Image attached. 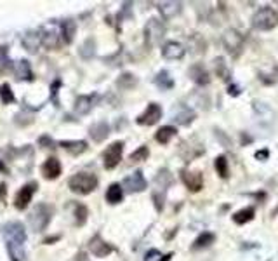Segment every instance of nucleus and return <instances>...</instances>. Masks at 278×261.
Here are the masks:
<instances>
[{
  "label": "nucleus",
  "mask_w": 278,
  "mask_h": 261,
  "mask_svg": "<svg viewBox=\"0 0 278 261\" xmlns=\"http://www.w3.org/2000/svg\"><path fill=\"white\" fill-rule=\"evenodd\" d=\"M277 25H278V11L270 7V5L261 7L252 16V26L256 30L268 31V30H273Z\"/></svg>",
  "instance_id": "1"
},
{
  "label": "nucleus",
  "mask_w": 278,
  "mask_h": 261,
  "mask_svg": "<svg viewBox=\"0 0 278 261\" xmlns=\"http://www.w3.org/2000/svg\"><path fill=\"white\" fill-rule=\"evenodd\" d=\"M68 186L73 193H78V195H87V193L94 192L97 186V178L94 174H89V172H78V174L72 176L70 181H68Z\"/></svg>",
  "instance_id": "2"
},
{
  "label": "nucleus",
  "mask_w": 278,
  "mask_h": 261,
  "mask_svg": "<svg viewBox=\"0 0 278 261\" xmlns=\"http://www.w3.org/2000/svg\"><path fill=\"white\" fill-rule=\"evenodd\" d=\"M5 235H7V247H9V253L11 256H14L16 253V247H21L25 244L26 240V233H25V228H23L21 223H9L5 225Z\"/></svg>",
  "instance_id": "3"
},
{
  "label": "nucleus",
  "mask_w": 278,
  "mask_h": 261,
  "mask_svg": "<svg viewBox=\"0 0 278 261\" xmlns=\"http://www.w3.org/2000/svg\"><path fill=\"white\" fill-rule=\"evenodd\" d=\"M51 216H52V209L47 204H40L33 209L31 216H30V225L35 228L37 231H42L47 228L49 221H51Z\"/></svg>",
  "instance_id": "4"
},
{
  "label": "nucleus",
  "mask_w": 278,
  "mask_h": 261,
  "mask_svg": "<svg viewBox=\"0 0 278 261\" xmlns=\"http://www.w3.org/2000/svg\"><path fill=\"white\" fill-rule=\"evenodd\" d=\"M223 44L232 56H240L244 49V37L240 35V31L226 30L223 35Z\"/></svg>",
  "instance_id": "5"
},
{
  "label": "nucleus",
  "mask_w": 278,
  "mask_h": 261,
  "mask_svg": "<svg viewBox=\"0 0 278 261\" xmlns=\"http://www.w3.org/2000/svg\"><path fill=\"white\" fill-rule=\"evenodd\" d=\"M122 152H124L122 141H115L106 148L105 154H103V164H105L106 169H115V167L120 164V160H122Z\"/></svg>",
  "instance_id": "6"
},
{
  "label": "nucleus",
  "mask_w": 278,
  "mask_h": 261,
  "mask_svg": "<svg viewBox=\"0 0 278 261\" xmlns=\"http://www.w3.org/2000/svg\"><path fill=\"white\" fill-rule=\"evenodd\" d=\"M37 188H38V184L35 183V181L25 184V186H23V188L16 193V197H14V206H16V209H19V211L26 209V207H28V204L31 202V199H33Z\"/></svg>",
  "instance_id": "7"
},
{
  "label": "nucleus",
  "mask_w": 278,
  "mask_h": 261,
  "mask_svg": "<svg viewBox=\"0 0 278 261\" xmlns=\"http://www.w3.org/2000/svg\"><path fill=\"white\" fill-rule=\"evenodd\" d=\"M144 33H146V40L150 46H155V44H158L162 40V37H164L165 33V26L164 23L160 21V19H150L146 25V28H144Z\"/></svg>",
  "instance_id": "8"
},
{
  "label": "nucleus",
  "mask_w": 278,
  "mask_h": 261,
  "mask_svg": "<svg viewBox=\"0 0 278 261\" xmlns=\"http://www.w3.org/2000/svg\"><path fill=\"white\" fill-rule=\"evenodd\" d=\"M160 117H162L160 105L150 103L146 110H144L143 113L138 117V124L139 125H153V124H156V122L160 120Z\"/></svg>",
  "instance_id": "9"
},
{
  "label": "nucleus",
  "mask_w": 278,
  "mask_h": 261,
  "mask_svg": "<svg viewBox=\"0 0 278 261\" xmlns=\"http://www.w3.org/2000/svg\"><path fill=\"white\" fill-rule=\"evenodd\" d=\"M183 181L190 192H200L203 186V178L198 171H185L183 172Z\"/></svg>",
  "instance_id": "10"
},
{
  "label": "nucleus",
  "mask_w": 278,
  "mask_h": 261,
  "mask_svg": "<svg viewBox=\"0 0 278 261\" xmlns=\"http://www.w3.org/2000/svg\"><path fill=\"white\" fill-rule=\"evenodd\" d=\"M124 186H125L129 192H143V190L148 186V183H146V180H144L143 172L138 171V172H134V174L129 176V178H125Z\"/></svg>",
  "instance_id": "11"
},
{
  "label": "nucleus",
  "mask_w": 278,
  "mask_h": 261,
  "mask_svg": "<svg viewBox=\"0 0 278 261\" xmlns=\"http://www.w3.org/2000/svg\"><path fill=\"white\" fill-rule=\"evenodd\" d=\"M162 56L165 60H170V61H176V60H181L185 56V47H183L179 42H167L162 47Z\"/></svg>",
  "instance_id": "12"
},
{
  "label": "nucleus",
  "mask_w": 278,
  "mask_h": 261,
  "mask_svg": "<svg viewBox=\"0 0 278 261\" xmlns=\"http://www.w3.org/2000/svg\"><path fill=\"white\" fill-rule=\"evenodd\" d=\"M42 174L46 180H56V178H59V174H61V164H59L58 158L54 157L47 158L42 166Z\"/></svg>",
  "instance_id": "13"
},
{
  "label": "nucleus",
  "mask_w": 278,
  "mask_h": 261,
  "mask_svg": "<svg viewBox=\"0 0 278 261\" xmlns=\"http://www.w3.org/2000/svg\"><path fill=\"white\" fill-rule=\"evenodd\" d=\"M190 78L195 82V84H198V86H207L209 82H211V77H209V72H207L205 68H203L202 64H193L190 68Z\"/></svg>",
  "instance_id": "14"
},
{
  "label": "nucleus",
  "mask_w": 278,
  "mask_h": 261,
  "mask_svg": "<svg viewBox=\"0 0 278 261\" xmlns=\"http://www.w3.org/2000/svg\"><path fill=\"white\" fill-rule=\"evenodd\" d=\"M89 247H91V253L97 258H103L111 253V247L106 244L105 240H101V237H94V239L91 240V246H89Z\"/></svg>",
  "instance_id": "15"
},
{
  "label": "nucleus",
  "mask_w": 278,
  "mask_h": 261,
  "mask_svg": "<svg viewBox=\"0 0 278 261\" xmlns=\"http://www.w3.org/2000/svg\"><path fill=\"white\" fill-rule=\"evenodd\" d=\"M110 134V125L106 124L105 120H101V122H96V124L91 127V136H93L94 141H103V139H106V136Z\"/></svg>",
  "instance_id": "16"
},
{
  "label": "nucleus",
  "mask_w": 278,
  "mask_h": 261,
  "mask_svg": "<svg viewBox=\"0 0 278 261\" xmlns=\"http://www.w3.org/2000/svg\"><path fill=\"white\" fill-rule=\"evenodd\" d=\"M14 75H16L17 80H21V78H25V80H31V78H33V73H31V68H30L28 61L26 60L17 61V63L14 64Z\"/></svg>",
  "instance_id": "17"
},
{
  "label": "nucleus",
  "mask_w": 278,
  "mask_h": 261,
  "mask_svg": "<svg viewBox=\"0 0 278 261\" xmlns=\"http://www.w3.org/2000/svg\"><path fill=\"white\" fill-rule=\"evenodd\" d=\"M181 7L183 5L179 4V2H162V4H158V9H160L162 16L167 17V19L177 16V14L181 13Z\"/></svg>",
  "instance_id": "18"
},
{
  "label": "nucleus",
  "mask_w": 278,
  "mask_h": 261,
  "mask_svg": "<svg viewBox=\"0 0 278 261\" xmlns=\"http://www.w3.org/2000/svg\"><path fill=\"white\" fill-rule=\"evenodd\" d=\"M176 133H177L176 127H172V125H164V127H160L156 131L155 139L158 143H162V145H167V143L176 136Z\"/></svg>",
  "instance_id": "19"
},
{
  "label": "nucleus",
  "mask_w": 278,
  "mask_h": 261,
  "mask_svg": "<svg viewBox=\"0 0 278 261\" xmlns=\"http://www.w3.org/2000/svg\"><path fill=\"white\" fill-rule=\"evenodd\" d=\"M40 44H42V35L35 33V31H30V33H26L25 37H23V46L31 52H33Z\"/></svg>",
  "instance_id": "20"
},
{
  "label": "nucleus",
  "mask_w": 278,
  "mask_h": 261,
  "mask_svg": "<svg viewBox=\"0 0 278 261\" xmlns=\"http://www.w3.org/2000/svg\"><path fill=\"white\" fill-rule=\"evenodd\" d=\"M124 199V190H122V184L118 183H113L108 188V192H106V200L110 202V204H118V202Z\"/></svg>",
  "instance_id": "21"
},
{
  "label": "nucleus",
  "mask_w": 278,
  "mask_h": 261,
  "mask_svg": "<svg viewBox=\"0 0 278 261\" xmlns=\"http://www.w3.org/2000/svg\"><path fill=\"white\" fill-rule=\"evenodd\" d=\"M93 108V98L91 96H78V99L75 101V111L78 115H85Z\"/></svg>",
  "instance_id": "22"
},
{
  "label": "nucleus",
  "mask_w": 278,
  "mask_h": 261,
  "mask_svg": "<svg viewBox=\"0 0 278 261\" xmlns=\"http://www.w3.org/2000/svg\"><path fill=\"white\" fill-rule=\"evenodd\" d=\"M61 146L72 155H80L87 150V143L85 141H61Z\"/></svg>",
  "instance_id": "23"
},
{
  "label": "nucleus",
  "mask_w": 278,
  "mask_h": 261,
  "mask_svg": "<svg viewBox=\"0 0 278 261\" xmlns=\"http://www.w3.org/2000/svg\"><path fill=\"white\" fill-rule=\"evenodd\" d=\"M250 219H254V207H245V209H240L238 213L233 214V221L236 225H245Z\"/></svg>",
  "instance_id": "24"
},
{
  "label": "nucleus",
  "mask_w": 278,
  "mask_h": 261,
  "mask_svg": "<svg viewBox=\"0 0 278 261\" xmlns=\"http://www.w3.org/2000/svg\"><path fill=\"white\" fill-rule=\"evenodd\" d=\"M214 233L211 231H203L202 235H198V239L193 242V249H202V247H209L211 244H214Z\"/></svg>",
  "instance_id": "25"
},
{
  "label": "nucleus",
  "mask_w": 278,
  "mask_h": 261,
  "mask_svg": "<svg viewBox=\"0 0 278 261\" xmlns=\"http://www.w3.org/2000/svg\"><path fill=\"white\" fill-rule=\"evenodd\" d=\"M75 31H77V23L68 19V21L63 23V40L64 44H72L73 37H75Z\"/></svg>",
  "instance_id": "26"
},
{
  "label": "nucleus",
  "mask_w": 278,
  "mask_h": 261,
  "mask_svg": "<svg viewBox=\"0 0 278 261\" xmlns=\"http://www.w3.org/2000/svg\"><path fill=\"white\" fill-rule=\"evenodd\" d=\"M42 44L47 49H58L59 47V37L56 31H44L42 35Z\"/></svg>",
  "instance_id": "27"
},
{
  "label": "nucleus",
  "mask_w": 278,
  "mask_h": 261,
  "mask_svg": "<svg viewBox=\"0 0 278 261\" xmlns=\"http://www.w3.org/2000/svg\"><path fill=\"white\" fill-rule=\"evenodd\" d=\"M155 84L160 89H172L174 87V80H172V77L169 75V72H160L158 75H156V78H155Z\"/></svg>",
  "instance_id": "28"
},
{
  "label": "nucleus",
  "mask_w": 278,
  "mask_h": 261,
  "mask_svg": "<svg viewBox=\"0 0 278 261\" xmlns=\"http://www.w3.org/2000/svg\"><path fill=\"white\" fill-rule=\"evenodd\" d=\"M214 63H216V73H217V77L224 78V80H230V77H232V72H230V68L226 66L224 60L217 58V60H216Z\"/></svg>",
  "instance_id": "29"
},
{
  "label": "nucleus",
  "mask_w": 278,
  "mask_h": 261,
  "mask_svg": "<svg viewBox=\"0 0 278 261\" xmlns=\"http://www.w3.org/2000/svg\"><path fill=\"white\" fill-rule=\"evenodd\" d=\"M216 171H217V174L221 176V178H228L230 176V169H228V160L226 157H217L216 158Z\"/></svg>",
  "instance_id": "30"
},
{
  "label": "nucleus",
  "mask_w": 278,
  "mask_h": 261,
  "mask_svg": "<svg viewBox=\"0 0 278 261\" xmlns=\"http://www.w3.org/2000/svg\"><path fill=\"white\" fill-rule=\"evenodd\" d=\"M136 84H138V80H136L134 75H131V73H125V75H122V77L117 80V86L122 87V89H131Z\"/></svg>",
  "instance_id": "31"
},
{
  "label": "nucleus",
  "mask_w": 278,
  "mask_h": 261,
  "mask_svg": "<svg viewBox=\"0 0 278 261\" xmlns=\"http://www.w3.org/2000/svg\"><path fill=\"white\" fill-rule=\"evenodd\" d=\"M148 155H150V150H148V146H139V148L134 152V154H131L129 160H131L132 164H134V162H143V160H146V158H148Z\"/></svg>",
  "instance_id": "32"
},
{
  "label": "nucleus",
  "mask_w": 278,
  "mask_h": 261,
  "mask_svg": "<svg viewBox=\"0 0 278 261\" xmlns=\"http://www.w3.org/2000/svg\"><path fill=\"white\" fill-rule=\"evenodd\" d=\"M87 216H89V209L84 206V204H78V206L75 207V218H77V225H78V227H82V225H85V221H87Z\"/></svg>",
  "instance_id": "33"
},
{
  "label": "nucleus",
  "mask_w": 278,
  "mask_h": 261,
  "mask_svg": "<svg viewBox=\"0 0 278 261\" xmlns=\"http://www.w3.org/2000/svg\"><path fill=\"white\" fill-rule=\"evenodd\" d=\"M0 99H2L4 105H9L14 101V94L13 91H11V87H9V84H2L0 86Z\"/></svg>",
  "instance_id": "34"
},
{
  "label": "nucleus",
  "mask_w": 278,
  "mask_h": 261,
  "mask_svg": "<svg viewBox=\"0 0 278 261\" xmlns=\"http://www.w3.org/2000/svg\"><path fill=\"white\" fill-rule=\"evenodd\" d=\"M9 66H11V61H9V56H7V47L2 46V47H0V75H4L9 70Z\"/></svg>",
  "instance_id": "35"
},
{
  "label": "nucleus",
  "mask_w": 278,
  "mask_h": 261,
  "mask_svg": "<svg viewBox=\"0 0 278 261\" xmlns=\"http://www.w3.org/2000/svg\"><path fill=\"white\" fill-rule=\"evenodd\" d=\"M193 119H195V113H193V111L185 110V113H183V115L179 113V115L176 117V122H177V124H181V125H188Z\"/></svg>",
  "instance_id": "36"
},
{
  "label": "nucleus",
  "mask_w": 278,
  "mask_h": 261,
  "mask_svg": "<svg viewBox=\"0 0 278 261\" xmlns=\"http://www.w3.org/2000/svg\"><path fill=\"white\" fill-rule=\"evenodd\" d=\"M268 155H270V152L268 150H261V152H257L256 154V158L257 160H264V158H268Z\"/></svg>",
  "instance_id": "37"
},
{
  "label": "nucleus",
  "mask_w": 278,
  "mask_h": 261,
  "mask_svg": "<svg viewBox=\"0 0 278 261\" xmlns=\"http://www.w3.org/2000/svg\"><path fill=\"white\" fill-rule=\"evenodd\" d=\"M230 94H232V96L240 94V89H238V87H235V86H230Z\"/></svg>",
  "instance_id": "38"
},
{
  "label": "nucleus",
  "mask_w": 278,
  "mask_h": 261,
  "mask_svg": "<svg viewBox=\"0 0 278 261\" xmlns=\"http://www.w3.org/2000/svg\"><path fill=\"white\" fill-rule=\"evenodd\" d=\"M169 260H170V254H169V256H165V260H164V261H169Z\"/></svg>",
  "instance_id": "39"
}]
</instances>
